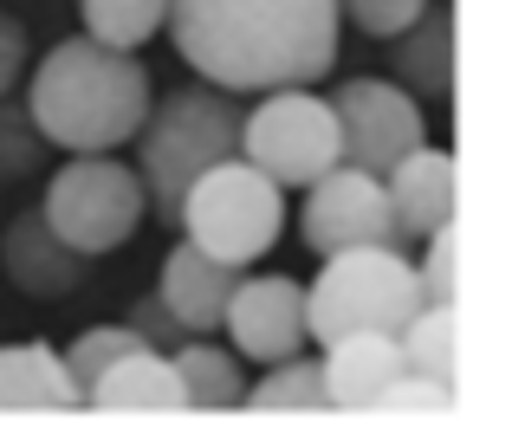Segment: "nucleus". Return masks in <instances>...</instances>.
<instances>
[{"label": "nucleus", "instance_id": "nucleus-14", "mask_svg": "<svg viewBox=\"0 0 512 421\" xmlns=\"http://www.w3.org/2000/svg\"><path fill=\"white\" fill-rule=\"evenodd\" d=\"M402 370H409V363H402V344L396 337H376V331L325 344V363H318L331 409H376V396H383Z\"/></svg>", "mask_w": 512, "mask_h": 421}, {"label": "nucleus", "instance_id": "nucleus-21", "mask_svg": "<svg viewBox=\"0 0 512 421\" xmlns=\"http://www.w3.org/2000/svg\"><path fill=\"white\" fill-rule=\"evenodd\" d=\"M130 350H143V337L130 331V324H98V331H85L72 350H59V357H65V376H72V389H78V402H85V389L98 383L117 357H130Z\"/></svg>", "mask_w": 512, "mask_h": 421}, {"label": "nucleus", "instance_id": "nucleus-3", "mask_svg": "<svg viewBox=\"0 0 512 421\" xmlns=\"http://www.w3.org/2000/svg\"><path fill=\"white\" fill-rule=\"evenodd\" d=\"M130 143H137L143 201L156 208V221H175L188 182L208 175L214 162L240 156V104H234V91H214V85L163 91V104L143 111Z\"/></svg>", "mask_w": 512, "mask_h": 421}, {"label": "nucleus", "instance_id": "nucleus-22", "mask_svg": "<svg viewBox=\"0 0 512 421\" xmlns=\"http://www.w3.org/2000/svg\"><path fill=\"white\" fill-rule=\"evenodd\" d=\"M247 402L253 409H331L318 363H299V357H286L273 376H260V383L247 389Z\"/></svg>", "mask_w": 512, "mask_h": 421}, {"label": "nucleus", "instance_id": "nucleus-24", "mask_svg": "<svg viewBox=\"0 0 512 421\" xmlns=\"http://www.w3.org/2000/svg\"><path fill=\"white\" fill-rule=\"evenodd\" d=\"M461 247H454V227H435L415 260V285H422V305H454V273H461Z\"/></svg>", "mask_w": 512, "mask_h": 421}, {"label": "nucleus", "instance_id": "nucleus-12", "mask_svg": "<svg viewBox=\"0 0 512 421\" xmlns=\"http://www.w3.org/2000/svg\"><path fill=\"white\" fill-rule=\"evenodd\" d=\"M0 273L20 285L26 298H65V292L85 285V253H72L46 227V214L26 208L20 221L7 227V240H0Z\"/></svg>", "mask_w": 512, "mask_h": 421}, {"label": "nucleus", "instance_id": "nucleus-27", "mask_svg": "<svg viewBox=\"0 0 512 421\" xmlns=\"http://www.w3.org/2000/svg\"><path fill=\"white\" fill-rule=\"evenodd\" d=\"M448 402H454V389H448V383H428V376L402 370L396 383L376 396V409H448Z\"/></svg>", "mask_w": 512, "mask_h": 421}, {"label": "nucleus", "instance_id": "nucleus-28", "mask_svg": "<svg viewBox=\"0 0 512 421\" xmlns=\"http://www.w3.org/2000/svg\"><path fill=\"white\" fill-rule=\"evenodd\" d=\"M26 26L13 20V13H0V98H7L13 85H20V72H26Z\"/></svg>", "mask_w": 512, "mask_h": 421}, {"label": "nucleus", "instance_id": "nucleus-6", "mask_svg": "<svg viewBox=\"0 0 512 421\" xmlns=\"http://www.w3.org/2000/svg\"><path fill=\"white\" fill-rule=\"evenodd\" d=\"M240 162H253L279 188H312L318 175H331L344 162L331 104L312 98L305 85L260 91V104L240 111Z\"/></svg>", "mask_w": 512, "mask_h": 421}, {"label": "nucleus", "instance_id": "nucleus-25", "mask_svg": "<svg viewBox=\"0 0 512 421\" xmlns=\"http://www.w3.org/2000/svg\"><path fill=\"white\" fill-rule=\"evenodd\" d=\"M428 13V0H338V20L363 26L370 39H396Z\"/></svg>", "mask_w": 512, "mask_h": 421}, {"label": "nucleus", "instance_id": "nucleus-4", "mask_svg": "<svg viewBox=\"0 0 512 421\" xmlns=\"http://www.w3.org/2000/svg\"><path fill=\"white\" fill-rule=\"evenodd\" d=\"M415 311H422V285H415V260H402V247H350L325 253V273L305 292V337H318V344H338L357 331L396 337Z\"/></svg>", "mask_w": 512, "mask_h": 421}, {"label": "nucleus", "instance_id": "nucleus-7", "mask_svg": "<svg viewBox=\"0 0 512 421\" xmlns=\"http://www.w3.org/2000/svg\"><path fill=\"white\" fill-rule=\"evenodd\" d=\"M46 227L65 240L72 253H111L124 247L130 234L143 227L150 201H143V182L130 162H111V156H72L59 175L46 182V201H39Z\"/></svg>", "mask_w": 512, "mask_h": 421}, {"label": "nucleus", "instance_id": "nucleus-15", "mask_svg": "<svg viewBox=\"0 0 512 421\" xmlns=\"http://www.w3.org/2000/svg\"><path fill=\"white\" fill-rule=\"evenodd\" d=\"M389 85H402L409 98H448L454 91V13L441 0H428V13L396 33V52H389Z\"/></svg>", "mask_w": 512, "mask_h": 421}, {"label": "nucleus", "instance_id": "nucleus-1", "mask_svg": "<svg viewBox=\"0 0 512 421\" xmlns=\"http://www.w3.org/2000/svg\"><path fill=\"white\" fill-rule=\"evenodd\" d=\"M188 72L214 91L312 85L338 65V0H163Z\"/></svg>", "mask_w": 512, "mask_h": 421}, {"label": "nucleus", "instance_id": "nucleus-26", "mask_svg": "<svg viewBox=\"0 0 512 421\" xmlns=\"http://www.w3.org/2000/svg\"><path fill=\"white\" fill-rule=\"evenodd\" d=\"M124 324H130V331H137V337H143L150 350H163V357H169L175 344H188V331H182V324H175L169 311H163V298H156V292H150V298H137Z\"/></svg>", "mask_w": 512, "mask_h": 421}, {"label": "nucleus", "instance_id": "nucleus-10", "mask_svg": "<svg viewBox=\"0 0 512 421\" xmlns=\"http://www.w3.org/2000/svg\"><path fill=\"white\" fill-rule=\"evenodd\" d=\"M221 324L234 331L240 357H260V363H286L305 350V285L286 273H260V279H240L234 298H227Z\"/></svg>", "mask_w": 512, "mask_h": 421}, {"label": "nucleus", "instance_id": "nucleus-11", "mask_svg": "<svg viewBox=\"0 0 512 421\" xmlns=\"http://www.w3.org/2000/svg\"><path fill=\"white\" fill-rule=\"evenodd\" d=\"M396 240H428L435 227H454V156L435 143H415L396 169L383 175Z\"/></svg>", "mask_w": 512, "mask_h": 421}, {"label": "nucleus", "instance_id": "nucleus-20", "mask_svg": "<svg viewBox=\"0 0 512 421\" xmlns=\"http://www.w3.org/2000/svg\"><path fill=\"white\" fill-rule=\"evenodd\" d=\"M78 13H85V39L117 52H137L163 26V0H78Z\"/></svg>", "mask_w": 512, "mask_h": 421}, {"label": "nucleus", "instance_id": "nucleus-23", "mask_svg": "<svg viewBox=\"0 0 512 421\" xmlns=\"http://www.w3.org/2000/svg\"><path fill=\"white\" fill-rule=\"evenodd\" d=\"M39 156H46V137L33 130L26 104H7V98H0V182H20V175H33Z\"/></svg>", "mask_w": 512, "mask_h": 421}, {"label": "nucleus", "instance_id": "nucleus-9", "mask_svg": "<svg viewBox=\"0 0 512 421\" xmlns=\"http://www.w3.org/2000/svg\"><path fill=\"white\" fill-rule=\"evenodd\" d=\"M305 214H299V234L312 253H350V247H402L396 221H389V195H383V175H363V169H331L305 188Z\"/></svg>", "mask_w": 512, "mask_h": 421}, {"label": "nucleus", "instance_id": "nucleus-18", "mask_svg": "<svg viewBox=\"0 0 512 421\" xmlns=\"http://www.w3.org/2000/svg\"><path fill=\"white\" fill-rule=\"evenodd\" d=\"M175 376H182V396L188 409H240L247 402V376H240V357L208 337H188V344L169 350Z\"/></svg>", "mask_w": 512, "mask_h": 421}, {"label": "nucleus", "instance_id": "nucleus-19", "mask_svg": "<svg viewBox=\"0 0 512 421\" xmlns=\"http://www.w3.org/2000/svg\"><path fill=\"white\" fill-rule=\"evenodd\" d=\"M396 344H402V363H409L415 376L454 389V305H422L396 331Z\"/></svg>", "mask_w": 512, "mask_h": 421}, {"label": "nucleus", "instance_id": "nucleus-13", "mask_svg": "<svg viewBox=\"0 0 512 421\" xmlns=\"http://www.w3.org/2000/svg\"><path fill=\"white\" fill-rule=\"evenodd\" d=\"M234 285H240V266L208 260L201 247H188V240H182V247L163 260V285H156V298H163V311L182 324L188 337H208L214 324H221Z\"/></svg>", "mask_w": 512, "mask_h": 421}, {"label": "nucleus", "instance_id": "nucleus-17", "mask_svg": "<svg viewBox=\"0 0 512 421\" xmlns=\"http://www.w3.org/2000/svg\"><path fill=\"white\" fill-rule=\"evenodd\" d=\"M0 409H78V389L52 344H7L0 350Z\"/></svg>", "mask_w": 512, "mask_h": 421}, {"label": "nucleus", "instance_id": "nucleus-5", "mask_svg": "<svg viewBox=\"0 0 512 421\" xmlns=\"http://www.w3.org/2000/svg\"><path fill=\"white\" fill-rule=\"evenodd\" d=\"M175 221H182L188 247H201L208 260L247 266V260H260L279 240V227H286V188L266 182L253 162L234 156V162H214L208 175L188 182Z\"/></svg>", "mask_w": 512, "mask_h": 421}, {"label": "nucleus", "instance_id": "nucleus-16", "mask_svg": "<svg viewBox=\"0 0 512 421\" xmlns=\"http://www.w3.org/2000/svg\"><path fill=\"white\" fill-rule=\"evenodd\" d=\"M85 402H91V409H156V415L188 409L175 363L163 357V350H150V344L130 350V357H117L111 370H104L98 383L85 389Z\"/></svg>", "mask_w": 512, "mask_h": 421}, {"label": "nucleus", "instance_id": "nucleus-2", "mask_svg": "<svg viewBox=\"0 0 512 421\" xmlns=\"http://www.w3.org/2000/svg\"><path fill=\"white\" fill-rule=\"evenodd\" d=\"M143 111H150V72L137 52L98 46V39H59L46 59L33 65L26 85V117L46 143L72 149V156H111L137 137Z\"/></svg>", "mask_w": 512, "mask_h": 421}, {"label": "nucleus", "instance_id": "nucleus-8", "mask_svg": "<svg viewBox=\"0 0 512 421\" xmlns=\"http://www.w3.org/2000/svg\"><path fill=\"white\" fill-rule=\"evenodd\" d=\"M331 117H338V149H344V169H363V175H389L402 156H409L422 137V104L409 98L402 85L389 78H344L331 91Z\"/></svg>", "mask_w": 512, "mask_h": 421}]
</instances>
